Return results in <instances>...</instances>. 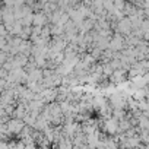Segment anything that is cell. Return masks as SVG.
<instances>
[{
	"label": "cell",
	"mask_w": 149,
	"mask_h": 149,
	"mask_svg": "<svg viewBox=\"0 0 149 149\" xmlns=\"http://www.w3.org/2000/svg\"><path fill=\"white\" fill-rule=\"evenodd\" d=\"M100 116H101V114H100L97 110H91V111H89V120H94V121H95V120L100 118Z\"/></svg>",
	"instance_id": "6da1fadb"
}]
</instances>
